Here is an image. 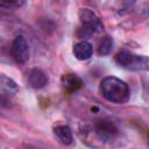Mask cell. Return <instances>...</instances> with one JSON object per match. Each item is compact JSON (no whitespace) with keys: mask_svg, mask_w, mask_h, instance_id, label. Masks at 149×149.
Wrapping results in <instances>:
<instances>
[{"mask_svg":"<svg viewBox=\"0 0 149 149\" xmlns=\"http://www.w3.org/2000/svg\"><path fill=\"white\" fill-rule=\"evenodd\" d=\"M101 95L114 104H123L129 99V86L123 80L116 77H105L100 81Z\"/></svg>","mask_w":149,"mask_h":149,"instance_id":"6da1fadb","label":"cell"},{"mask_svg":"<svg viewBox=\"0 0 149 149\" xmlns=\"http://www.w3.org/2000/svg\"><path fill=\"white\" fill-rule=\"evenodd\" d=\"M79 19L81 22L80 28L77 31L79 38H88L93 34L102 30V23L100 19L88 8H83L79 12Z\"/></svg>","mask_w":149,"mask_h":149,"instance_id":"7a4b0ae2","label":"cell"},{"mask_svg":"<svg viewBox=\"0 0 149 149\" xmlns=\"http://www.w3.org/2000/svg\"><path fill=\"white\" fill-rule=\"evenodd\" d=\"M115 61L120 66L132 71H149V57L143 55H135L122 50L116 54Z\"/></svg>","mask_w":149,"mask_h":149,"instance_id":"3957f363","label":"cell"},{"mask_svg":"<svg viewBox=\"0 0 149 149\" xmlns=\"http://www.w3.org/2000/svg\"><path fill=\"white\" fill-rule=\"evenodd\" d=\"M119 132H120V129H119L116 122L111 119H107V118L95 120V122L93 123V126L91 128V134L94 135L95 137H98L100 141L113 140L119 135Z\"/></svg>","mask_w":149,"mask_h":149,"instance_id":"277c9868","label":"cell"},{"mask_svg":"<svg viewBox=\"0 0 149 149\" xmlns=\"http://www.w3.org/2000/svg\"><path fill=\"white\" fill-rule=\"evenodd\" d=\"M10 55L15 62L23 64L29 59V48L26 38L22 35L16 36L10 45Z\"/></svg>","mask_w":149,"mask_h":149,"instance_id":"5b68a950","label":"cell"},{"mask_svg":"<svg viewBox=\"0 0 149 149\" xmlns=\"http://www.w3.org/2000/svg\"><path fill=\"white\" fill-rule=\"evenodd\" d=\"M48 77L40 69H31L28 73V84L33 88H42L47 85Z\"/></svg>","mask_w":149,"mask_h":149,"instance_id":"8992f818","label":"cell"},{"mask_svg":"<svg viewBox=\"0 0 149 149\" xmlns=\"http://www.w3.org/2000/svg\"><path fill=\"white\" fill-rule=\"evenodd\" d=\"M61 83H62L63 88L69 92H74L83 86V80L74 73L63 74L61 78Z\"/></svg>","mask_w":149,"mask_h":149,"instance_id":"52a82bcc","label":"cell"},{"mask_svg":"<svg viewBox=\"0 0 149 149\" xmlns=\"http://www.w3.org/2000/svg\"><path fill=\"white\" fill-rule=\"evenodd\" d=\"M73 54L77 59L79 61H85L88 59L92 54H93V48L92 44L88 43L87 41H80L73 47Z\"/></svg>","mask_w":149,"mask_h":149,"instance_id":"ba28073f","label":"cell"},{"mask_svg":"<svg viewBox=\"0 0 149 149\" xmlns=\"http://www.w3.org/2000/svg\"><path fill=\"white\" fill-rule=\"evenodd\" d=\"M0 90L2 97L5 95H14L19 92V86L17 84L6 74H1L0 77Z\"/></svg>","mask_w":149,"mask_h":149,"instance_id":"9c48e42d","label":"cell"},{"mask_svg":"<svg viewBox=\"0 0 149 149\" xmlns=\"http://www.w3.org/2000/svg\"><path fill=\"white\" fill-rule=\"evenodd\" d=\"M54 134L56 135L58 141L61 143H63L64 146H69V144H71L73 142L72 130H71V128L69 126H65V125L56 126L54 128Z\"/></svg>","mask_w":149,"mask_h":149,"instance_id":"30bf717a","label":"cell"},{"mask_svg":"<svg viewBox=\"0 0 149 149\" xmlns=\"http://www.w3.org/2000/svg\"><path fill=\"white\" fill-rule=\"evenodd\" d=\"M113 48V40L112 37H109L108 35L102 36L99 41H98V45H97V51L100 56H106L112 51Z\"/></svg>","mask_w":149,"mask_h":149,"instance_id":"8fae6325","label":"cell"},{"mask_svg":"<svg viewBox=\"0 0 149 149\" xmlns=\"http://www.w3.org/2000/svg\"><path fill=\"white\" fill-rule=\"evenodd\" d=\"M23 5V1H1L0 6L6 8H17Z\"/></svg>","mask_w":149,"mask_h":149,"instance_id":"7c38bea8","label":"cell"},{"mask_svg":"<svg viewBox=\"0 0 149 149\" xmlns=\"http://www.w3.org/2000/svg\"><path fill=\"white\" fill-rule=\"evenodd\" d=\"M148 146H149V140H148Z\"/></svg>","mask_w":149,"mask_h":149,"instance_id":"4fadbf2b","label":"cell"}]
</instances>
